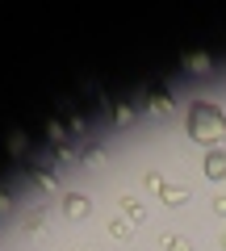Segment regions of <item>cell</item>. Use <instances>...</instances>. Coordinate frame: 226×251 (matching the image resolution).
Instances as JSON below:
<instances>
[{
	"label": "cell",
	"instance_id": "cell-16",
	"mask_svg": "<svg viewBox=\"0 0 226 251\" xmlns=\"http://www.w3.org/2000/svg\"><path fill=\"white\" fill-rule=\"evenodd\" d=\"M113 122H118V126H130V122H134V109H130V105H118V109H113Z\"/></svg>",
	"mask_w": 226,
	"mask_h": 251
},
{
	"label": "cell",
	"instance_id": "cell-18",
	"mask_svg": "<svg viewBox=\"0 0 226 251\" xmlns=\"http://www.w3.org/2000/svg\"><path fill=\"white\" fill-rule=\"evenodd\" d=\"M13 209V201H9V193H0V214H9Z\"/></svg>",
	"mask_w": 226,
	"mask_h": 251
},
{
	"label": "cell",
	"instance_id": "cell-6",
	"mask_svg": "<svg viewBox=\"0 0 226 251\" xmlns=\"http://www.w3.org/2000/svg\"><path fill=\"white\" fill-rule=\"evenodd\" d=\"M172 105H176V100H172L168 88H155L151 92V113H172Z\"/></svg>",
	"mask_w": 226,
	"mask_h": 251
},
{
	"label": "cell",
	"instance_id": "cell-9",
	"mask_svg": "<svg viewBox=\"0 0 226 251\" xmlns=\"http://www.w3.org/2000/svg\"><path fill=\"white\" fill-rule=\"evenodd\" d=\"M105 230L113 234L118 243H126V239H130V218H109V226H105Z\"/></svg>",
	"mask_w": 226,
	"mask_h": 251
},
{
	"label": "cell",
	"instance_id": "cell-19",
	"mask_svg": "<svg viewBox=\"0 0 226 251\" xmlns=\"http://www.w3.org/2000/svg\"><path fill=\"white\" fill-rule=\"evenodd\" d=\"M214 209H218V214H222V218H226V193H222V197H218V201H214Z\"/></svg>",
	"mask_w": 226,
	"mask_h": 251
},
{
	"label": "cell",
	"instance_id": "cell-7",
	"mask_svg": "<svg viewBox=\"0 0 226 251\" xmlns=\"http://www.w3.org/2000/svg\"><path fill=\"white\" fill-rule=\"evenodd\" d=\"M159 197H163L168 209H180V205H189V188H163Z\"/></svg>",
	"mask_w": 226,
	"mask_h": 251
},
{
	"label": "cell",
	"instance_id": "cell-15",
	"mask_svg": "<svg viewBox=\"0 0 226 251\" xmlns=\"http://www.w3.org/2000/svg\"><path fill=\"white\" fill-rule=\"evenodd\" d=\"M84 126H88L84 113H67V130H72V134H84Z\"/></svg>",
	"mask_w": 226,
	"mask_h": 251
},
{
	"label": "cell",
	"instance_id": "cell-14",
	"mask_svg": "<svg viewBox=\"0 0 226 251\" xmlns=\"http://www.w3.org/2000/svg\"><path fill=\"white\" fill-rule=\"evenodd\" d=\"M143 188H147V193H163L168 184H163V176H159V172H143Z\"/></svg>",
	"mask_w": 226,
	"mask_h": 251
},
{
	"label": "cell",
	"instance_id": "cell-20",
	"mask_svg": "<svg viewBox=\"0 0 226 251\" xmlns=\"http://www.w3.org/2000/svg\"><path fill=\"white\" fill-rule=\"evenodd\" d=\"M222 247H226V230H222Z\"/></svg>",
	"mask_w": 226,
	"mask_h": 251
},
{
	"label": "cell",
	"instance_id": "cell-17",
	"mask_svg": "<svg viewBox=\"0 0 226 251\" xmlns=\"http://www.w3.org/2000/svg\"><path fill=\"white\" fill-rule=\"evenodd\" d=\"M59 159H63V163H75V159H80V155H75L72 147H59Z\"/></svg>",
	"mask_w": 226,
	"mask_h": 251
},
{
	"label": "cell",
	"instance_id": "cell-5",
	"mask_svg": "<svg viewBox=\"0 0 226 251\" xmlns=\"http://www.w3.org/2000/svg\"><path fill=\"white\" fill-rule=\"evenodd\" d=\"M67 134H72V130H67V122H59V117H50V122H46V143H50V147H67Z\"/></svg>",
	"mask_w": 226,
	"mask_h": 251
},
{
	"label": "cell",
	"instance_id": "cell-4",
	"mask_svg": "<svg viewBox=\"0 0 226 251\" xmlns=\"http://www.w3.org/2000/svg\"><path fill=\"white\" fill-rule=\"evenodd\" d=\"M118 205H122V214H126L130 222H147V205H143L138 197H130V193H122V197H118Z\"/></svg>",
	"mask_w": 226,
	"mask_h": 251
},
{
	"label": "cell",
	"instance_id": "cell-11",
	"mask_svg": "<svg viewBox=\"0 0 226 251\" xmlns=\"http://www.w3.org/2000/svg\"><path fill=\"white\" fill-rule=\"evenodd\" d=\"M34 184L42 188V193H54V188H59V176H54V172H46V168H38V176H34Z\"/></svg>",
	"mask_w": 226,
	"mask_h": 251
},
{
	"label": "cell",
	"instance_id": "cell-13",
	"mask_svg": "<svg viewBox=\"0 0 226 251\" xmlns=\"http://www.w3.org/2000/svg\"><path fill=\"white\" fill-rule=\"evenodd\" d=\"M84 163H88L92 172H100V168H105V163H109V155L100 151V147H92V151H84Z\"/></svg>",
	"mask_w": 226,
	"mask_h": 251
},
{
	"label": "cell",
	"instance_id": "cell-12",
	"mask_svg": "<svg viewBox=\"0 0 226 251\" xmlns=\"http://www.w3.org/2000/svg\"><path fill=\"white\" fill-rule=\"evenodd\" d=\"M163 251H193V243L184 234H163Z\"/></svg>",
	"mask_w": 226,
	"mask_h": 251
},
{
	"label": "cell",
	"instance_id": "cell-1",
	"mask_svg": "<svg viewBox=\"0 0 226 251\" xmlns=\"http://www.w3.org/2000/svg\"><path fill=\"white\" fill-rule=\"evenodd\" d=\"M184 130H189V138L201 143L205 151L226 147V113L214 105V100H193L189 113H184Z\"/></svg>",
	"mask_w": 226,
	"mask_h": 251
},
{
	"label": "cell",
	"instance_id": "cell-10",
	"mask_svg": "<svg viewBox=\"0 0 226 251\" xmlns=\"http://www.w3.org/2000/svg\"><path fill=\"white\" fill-rule=\"evenodd\" d=\"M209 67H214V59H209L205 50H197V54H189V72H193V75H205Z\"/></svg>",
	"mask_w": 226,
	"mask_h": 251
},
{
	"label": "cell",
	"instance_id": "cell-8",
	"mask_svg": "<svg viewBox=\"0 0 226 251\" xmlns=\"http://www.w3.org/2000/svg\"><path fill=\"white\" fill-rule=\"evenodd\" d=\"M4 147H9V155H25L29 151V134L25 130H13V134L4 138Z\"/></svg>",
	"mask_w": 226,
	"mask_h": 251
},
{
	"label": "cell",
	"instance_id": "cell-2",
	"mask_svg": "<svg viewBox=\"0 0 226 251\" xmlns=\"http://www.w3.org/2000/svg\"><path fill=\"white\" fill-rule=\"evenodd\" d=\"M201 172L209 180H218V184H226V147H214V151L201 155Z\"/></svg>",
	"mask_w": 226,
	"mask_h": 251
},
{
	"label": "cell",
	"instance_id": "cell-3",
	"mask_svg": "<svg viewBox=\"0 0 226 251\" xmlns=\"http://www.w3.org/2000/svg\"><path fill=\"white\" fill-rule=\"evenodd\" d=\"M88 214H92V201L84 197V193H63V218H72V222H84Z\"/></svg>",
	"mask_w": 226,
	"mask_h": 251
}]
</instances>
